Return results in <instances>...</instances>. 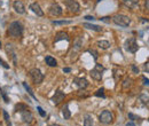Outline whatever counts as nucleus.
Segmentation results:
<instances>
[{
    "label": "nucleus",
    "mask_w": 149,
    "mask_h": 126,
    "mask_svg": "<svg viewBox=\"0 0 149 126\" xmlns=\"http://www.w3.org/2000/svg\"><path fill=\"white\" fill-rule=\"evenodd\" d=\"M54 25H64V24H71V21H53Z\"/></svg>",
    "instance_id": "obj_26"
},
{
    "label": "nucleus",
    "mask_w": 149,
    "mask_h": 126,
    "mask_svg": "<svg viewBox=\"0 0 149 126\" xmlns=\"http://www.w3.org/2000/svg\"><path fill=\"white\" fill-rule=\"evenodd\" d=\"M84 19H85V20H87V21H94V20H95V17H94V16H88V15H87V16H85Z\"/></svg>",
    "instance_id": "obj_38"
},
{
    "label": "nucleus",
    "mask_w": 149,
    "mask_h": 126,
    "mask_svg": "<svg viewBox=\"0 0 149 126\" xmlns=\"http://www.w3.org/2000/svg\"><path fill=\"white\" fill-rule=\"evenodd\" d=\"M90 75H91V77H92L93 79H95V80H101V79H102V72H100V71L96 70V69L91 70V71H90Z\"/></svg>",
    "instance_id": "obj_16"
},
{
    "label": "nucleus",
    "mask_w": 149,
    "mask_h": 126,
    "mask_svg": "<svg viewBox=\"0 0 149 126\" xmlns=\"http://www.w3.org/2000/svg\"><path fill=\"white\" fill-rule=\"evenodd\" d=\"M4 118H5V120H6V123L11 126V121H9V116H8V113H7V111H5L4 110Z\"/></svg>",
    "instance_id": "obj_30"
},
{
    "label": "nucleus",
    "mask_w": 149,
    "mask_h": 126,
    "mask_svg": "<svg viewBox=\"0 0 149 126\" xmlns=\"http://www.w3.org/2000/svg\"><path fill=\"white\" fill-rule=\"evenodd\" d=\"M6 52L12 56V58H13V61H14V63L16 64V56H15V53H14V48H13V45L12 44H7L6 45Z\"/></svg>",
    "instance_id": "obj_15"
},
{
    "label": "nucleus",
    "mask_w": 149,
    "mask_h": 126,
    "mask_svg": "<svg viewBox=\"0 0 149 126\" xmlns=\"http://www.w3.org/2000/svg\"><path fill=\"white\" fill-rule=\"evenodd\" d=\"M45 62H46V64L49 66V67H57V62L54 57L52 56H46L45 57Z\"/></svg>",
    "instance_id": "obj_18"
},
{
    "label": "nucleus",
    "mask_w": 149,
    "mask_h": 126,
    "mask_svg": "<svg viewBox=\"0 0 149 126\" xmlns=\"http://www.w3.org/2000/svg\"><path fill=\"white\" fill-rule=\"evenodd\" d=\"M83 27H84V28H86V29L93 30V31H98V32L102 31V28H101V27L95 25V24H92V23H84V24H83Z\"/></svg>",
    "instance_id": "obj_17"
},
{
    "label": "nucleus",
    "mask_w": 149,
    "mask_h": 126,
    "mask_svg": "<svg viewBox=\"0 0 149 126\" xmlns=\"http://www.w3.org/2000/svg\"><path fill=\"white\" fill-rule=\"evenodd\" d=\"M23 86H24V88L27 90V92H28V93H29V94H30V95H31V96H32V97H33V99L36 100V96H35V94H33L32 90H31V88H30V87H29V86L27 85V83H23Z\"/></svg>",
    "instance_id": "obj_28"
},
{
    "label": "nucleus",
    "mask_w": 149,
    "mask_h": 126,
    "mask_svg": "<svg viewBox=\"0 0 149 126\" xmlns=\"http://www.w3.org/2000/svg\"><path fill=\"white\" fill-rule=\"evenodd\" d=\"M125 126H135V124H134L133 121H128V123H127Z\"/></svg>",
    "instance_id": "obj_42"
},
{
    "label": "nucleus",
    "mask_w": 149,
    "mask_h": 126,
    "mask_svg": "<svg viewBox=\"0 0 149 126\" xmlns=\"http://www.w3.org/2000/svg\"><path fill=\"white\" fill-rule=\"evenodd\" d=\"M21 118H22V120L24 123H30V121H32L33 116H32L31 111L29 109H27V110H24V111L21 112Z\"/></svg>",
    "instance_id": "obj_11"
},
{
    "label": "nucleus",
    "mask_w": 149,
    "mask_h": 126,
    "mask_svg": "<svg viewBox=\"0 0 149 126\" xmlns=\"http://www.w3.org/2000/svg\"><path fill=\"white\" fill-rule=\"evenodd\" d=\"M62 115H63V118H64V119H70L71 112H70V110H69L68 104H65V105L63 107V109H62Z\"/></svg>",
    "instance_id": "obj_20"
},
{
    "label": "nucleus",
    "mask_w": 149,
    "mask_h": 126,
    "mask_svg": "<svg viewBox=\"0 0 149 126\" xmlns=\"http://www.w3.org/2000/svg\"><path fill=\"white\" fill-rule=\"evenodd\" d=\"M124 4L130 8H135L139 4V0H124Z\"/></svg>",
    "instance_id": "obj_19"
},
{
    "label": "nucleus",
    "mask_w": 149,
    "mask_h": 126,
    "mask_svg": "<svg viewBox=\"0 0 149 126\" xmlns=\"http://www.w3.org/2000/svg\"><path fill=\"white\" fill-rule=\"evenodd\" d=\"M94 69H96V70H99L100 72H103V71H104V68H103V67H102L101 64H96Z\"/></svg>",
    "instance_id": "obj_35"
},
{
    "label": "nucleus",
    "mask_w": 149,
    "mask_h": 126,
    "mask_svg": "<svg viewBox=\"0 0 149 126\" xmlns=\"http://www.w3.org/2000/svg\"><path fill=\"white\" fill-rule=\"evenodd\" d=\"M132 70L134 74H139V68H136L135 66H132Z\"/></svg>",
    "instance_id": "obj_40"
},
{
    "label": "nucleus",
    "mask_w": 149,
    "mask_h": 126,
    "mask_svg": "<svg viewBox=\"0 0 149 126\" xmlns=\"http://www.w3.org/2000/svg\"><path fill=\"white\" fill-rule=\"evenodd\" d=\"M64 97H65V94H64L62 91L57 90V91L55 92V94L53 95L52 101H53V103H54V104H59L60 102H62V101L64 100Z\"/></svg>",
    "instance_id": "obj_7"
},
{
    "label": "nucleus",
    "mask_w": 149,
    "mask_h": 126,
    "mask_svg": "<svg viewBox=\"0 0 149 126\" xmlns=\"http://www.w3.org/2000/svg\"><path fill=\"white\" fill-rule=\"evenodd\" d=\"M98 1H100V0H98Z\"/></svg>",
    "instance_id": "obj_46"
},
{
    "label": "nucleus",
    "mask_w": 149,
    "mask_h": 126,
    "mask_svg": "<svg viewBox=\"0 0 149 126\" xmlns=\"http://www.w3.org/2000/svg\"><path fill=\"white\" fill-rule=\"evenodd\" d=\"M0 94L3 95V97H4V100H5V102H6V103H8V102H9V99L7 97V95H6V94H5V93H4L1 90H0Z\"/></svg>",
    "instance_id": "obj_33"
},
{
    "label": "nucleus",
    "mask_w": 149,
    "mask_h": 126,
    "mask_svg": "<svg viewBox=\"0 0 149 126\" xmlns=\"http://www.w3.org/2000/svg\"><path fill=\"white\" fill-rule=\"evenodd\" d=\"M100 21L106 22V23H109V22H110V17H109V16H104V17H101Z\"/></svg>",
    "instance_id": "obj_36"
},
{
    "label": "nucleus",
    "mask_w": 149,
    "mask_h": 126,
    "mask_svg": "<svg viewBox=\"0 0 149 126\" xmlns=\"http://www.w3.org/2000/svg\"><path fill=\"white\" fill-rule=\"evenodd\" d=\"M93 125V117L91 115H86L84 118V126H92Z\"/></svg>",
    "instance_id": "obj_22"
},
{
    "label": "nucleus",
    "mask_w": 149,
    "mask_h": 126,
    "mask_svg": "<svg viewBox=\"0 0 149 126\" xmlns=\"http://www.w3.org/2000/svg\"><path fill=\"white\" fill-rule=\"evenodd\" d=\"M13 7H14L15 12L19 13V14H24V13H25V7H24V5L22 4V1H20V0H16V1H14Z\"/></svg>",
    "instance_id": "obj_12"
},
{
    "label": "nucleus",
    "mask_w": 149,
    "mask_h": 126,
    "mask_svg": "<svg viewBox=\"0 0 149 126\" xmlns=\"http://www.w3.org/2000/svg\"><path fill=\"white\" fill-rule=\"evenodd\" d=\"M144 7L147 11H149V0H146V3H144Z\"/></svg>",
    "instance_id": "obj_41"
},
{
    "label": "nucleus",
    "mask_w": 149,
    "mask_h": 126,
    "mask_svg": "<svg viewBox=\"0 0 149 126\" xmlns=\"http://www.w3.org/2000/svg\"><path fill=\"white\" fill-rule=\"evenodd\" d=\"M37 110H38V112H39V115H40L41 117H46V112L44 111V109H43L41 107H37Z\"/></svg>",
    "instance_id": "obj_29"
},
{
    "label": "nucleus",
    "mask_w": 149,
    "mask_h": 126,
    "mask_svg": "<svg viewBox=\"0 0 149 126\" xmlns=\"http://www.w3.org/2000/svg\"><path fill=\"white\" fill-rule=\"evenodd\" d=\"M0 48H1V41H0Z\"/></svg>",
    "instance_id": "obj_45"
},
{
    "label": "nucleus",
    "mask_w": 149,
    "mask_h": 126,
    "mask_svg": "<svg viewBox=\"0 0 149 126\" xmlns=\"http://www.w3.org/2000/svg\"><path fill=\"white\" fill-rule=\"evenodd\" d=\"M143 67H144V70H146L147 72H149V61L144 63V66H143Z\"/></svg>",
    "instance_id": "obj_37"
},
{
    "label": "nucleus",
    "mask_w": 149,
    "mask_h": 126,
    "mask_svg": "<svg viewBox=\"0 0 149 126\" xmlns=\"http://www.w3.org/2000/svg\"><path fill=\"white\" fill-rule=\"evenodd\" d=\"M27 109H28V107H27L25 104H23V103H19V104L15 105V111L22 112V111H24V110H27Z\"/></svg>",
    "instance_id": "obj_24"
},
{
    "label": "nucleus",
    "mask_w": 149,
    "mask_h": 126,
    "mask_svg": "<svg viewBox=\"0 0 149 126\" xmlns=\"http://www.w3.org/2000/svg\"><path fill=\"white\" fill-rule=\"evenodd\" d=\"M71 69L70 68H63V72H70Z\"/></svg>",
    "instance_id": "obj_43"
},
{
    "label": "nucleus",
    "mask_w": 149,
    "mask_h": 126,
    "mask_svg": "<svg viewBox=\"0 0 149 126\" xmlns=\"http://www.w3.org/2000/svg\"><path fill=\"white\" fill-rule=\"evenodd\" d=\"M0 64H1V66H3V67H4L5 69H9V66L7 64V63H6L5 61H3L1 58H0Z\"/></svg>",
    "instance_id": "obj_34"
},
{
    "label": "nucleus",
    "mask_w": 149,
    "mask_h": 126,
    "mask_svg": "<svg viewBox=\"0 0 149 126\" xmlns=\"http://www.w3.org/2000/svg\"><path fill=\"white\" fill-rule=\"evenodd\" d=\"M95 96H98V97H104V88H103V87L99 88V90L95 92Z\"/></svg>",
    "instance_id": "obj_27"
},
{
    "label": "nucleus",
    "mask_w": 149,
    "mask_h": 126,
    "mask_svg": "<svg viewBox=\"0 0 149 126\" xmlns=\"http://www.w3.org/2000/svg\"><path fill=\"white\" fill-rule=\"evenodd\" d=\"M88 53L93 55V57H94V60H95V61L98 60V53H96L94 49H88Z\"/></svg>",
    "instance_id": "obj_31"
},
{
    "label": "nucleus",
    "mask_w": 149,
    "mask_h": 126,
    "mask_svg": "<svg viewBox=\"0 0 149 126\" xmlns=\"http://www.w3.org/2000/svg\"><path fill=\"white\" fill-rule=\"evenodd\" d=\"M142 80H143V84H144V85L149 86V79H147L146 77H142Z\"/></svg>",
    "instance_id": "obj_39"
},
{
    "label": "nucleus",
    "mask_w": 149,
    "mask_h": 126,
    "mask_svg": "<svg viewBox=\"0 0 149 126\" xmlns=\"http://www.w3.org/2000/svg\"><path fill=\"white\" fill-rule=\"evenodd\" d=\"M111 19H112V22H114L115 24H117V25H119V27H124V28L128 27L130 23H131L130 17L126 16V15H123V14H117V15L112 16Z\"/></svg>",
    "instance_id": "obj_2"
},
{
    "label": "nucleus",
    "mask_w": 149,
    "mask_h": 126,
    "mask_svg": "<svg viewBox=\"0 0 149 126\" xmlns=\"http://www.w3.org/2000/svg\"><path fill=\"white\" fill-rule=\"evenodd\" d=\"M30 9H31L35 14H37L38 16H44V12H43V9L40 8V6H39L38 3H32V4L30 5Z\"/></svg>",
    "instance_id": "obj_13"
},
{
    "label": "nucleus",
    "mask_w": 149,
    "mask_h": 126,
    "mask_svg": "<svg viewBox=\"0 0 149 126\" xmlns=\"http://www.w3.org/2000/svg\"><path fill=\"white\" fill-rule=\"evenodd\" d=\"M49 126H59V125H55V124H53V125H49Z\"/></svg>",
    "instance_id": "obj_44"
},
{
    "label": "nucleus",
    "mask_w": 149,
    "mask_h": 126,
    "mask_svg": "<svg viewBox=\"0 0 149 126\" xmlns=\"http://www.w3.org/2000/svg\"><path fill=\"white\" fill-rule=\"evenodd\" d=\"M64 4L67 6V8L72 13H78L80 9V6L76 0H64Z\"/></svg>",
    "instance_id": "obj_5"
},
{
    "label": "nucleus",
    "mask_w": 149,
    "mask_h": 126,
    "mask_svg": "<svg viewBox=\"0 0 149 126\" xmlns=\"http://www.w3.org/2000/svg\"><path fill=\"white\" fill-rule=\"evenodd\" d=\"M125 46H126V49H127L130 53H136V50H138V48H139V46H138V44H136V41H135V38H130V39H127L126 42H125Z\"/></svg>",
    "instance_id": "obj_6"
},
{
    "label": "nucleus",
    "mask_w": 149,
    "mask_h": 126,
    "mask_svg": "<svg viewBox=\"0 0 149 126\" xmlns=\"http://www.w3.org/2000/svg\"><path fill=\"white\" fill-rule=\"evenodd\" d=\"M73 83L78 86V88L80 90H85L88 86V82L85 78H78V77H74L73 78Z\"/></svg>",
    "instance_id": "obj_8"
},
{
    "label": "nucleus",
    "mask_w": 149,
    "mask_h": 126,
    "mask_svg": "<svg viewBox=\"0 0 149 126\" xmlns=\"http://www.w3.org/2000/svg\"><path fill=\"white\" fill-rule=\"evenodd\" d=\"M49 14L52 16H60L62 14V8L60 5L57 4H53L51 7H49Z\"/></svg>",
    "instance_id": "obj_9"
},
{
    "label": "nucleus",
    "mask_w": 149,
    "mask_h": 126,
    "mask_svg": "<svg viewBox=\"0 0 149 126\" xmlns=\"http://www.w3.org/2000/svg\"><path fill=\"white\" fill-rule=\"evenodd\" d=\"M29 75H30V77H31L32 82H33L36 85L41 84V83H43V80H44V75H43V74H41V71H40L39 69H37V68L31 69V70H30V72H29Z\"/></svg>",
    "instance_id": "obj_3"
},
{
    "label": "nucleus",
    "mask_w": 149,
    "mask_h": 126,
    "mask_svg": "<svg viewBox=\"0 0 149 126\" xmlns=\"http://www.w3.org/2000/svg\"><path fill=\"white\" fill-rule=\"evenodd\" d=\"M128 118H131V119H133V120H138V119H141L139 116H136V115H134V113H128Z\"/></svg>",
    "instance_id": "obj_32"
},
{
    "label": "nucleus",
    "mask_w": 149,
    "mask_h": 126,
    "mask_svg": "<svg viewBox=\"0 0 149 126\" xmlns=\"http://www.w3.org/2000/svg\"><path fill=\"white\" fill-rule=\"evenodd\" d=\"M61 40H69V36L67 32L64 31H61V32H57L56 33V38H55V42L57 41H61Z\"/></svg>",
    "instance_id": "obj_14"
},
{
    "label": "nucleus",
    "mask_w": 149,
    "mask_h": 126,
    "mask_svg": "<svg viewBox=\"0 0 149 126\" xmlns=\"http://www.w3.org/2000/svg\"><path fill=\"white\" fill-rule=\"evenodd\" d=\"M148 120H149V119H148Z\"/></svg>",
    "instance_id": "obj_47"
},
{
    "label": "nucleus",
    "mask_w": 149,
    "mask_h": 126,
    "mask_svg": "<svg viewBox=\"0 0 149 126\" xmlns=\"http://www.w3.org/2000/svg\"><path fill=\"white\" fill-rule=\"evenodd\" d=\"M23 33V25L19 22V21H15V22H12L9 24V28H8V34L12 37V38H19L21 37Z\"/></svg>",
    "instance_id": "obj_1"
},
{
    "label": "nucleus",
    "mask_w": 149,
    "mask_h": 126,
    "mask_svg": "<svg viewBox=\"0 0 149 126\" xmlns=\"http://www.w3.org/2000/svg\"><path fill=\"white\" fill-rule=\"evenodd\" d=\"M82 45H83V41H82V39L80 38H78L76 41H74V44H73V48H72V52H71V55L72 54H74V58H77V53L80 50V48H82Z\"/></svg>",
    "instance_id": "obj_10"
},
{
    "label": "nucleus",
    "mask_w": 149,
    "mask_h": 126,
    "mask_svg": "<svg viewBox=\"0 0 149 126\" xmlns=\"http://www.w3.org/2000/svg\"><path fill=\"white\" fill-rule=\"evenodd\" d=\"M131 84H132V79H131V78H126V79L123 82L122 86H123V88H124V90H127V88L131 86Z\"/></svg>",
    "instance_id": "obj_25"
},
{
    "label": "nucleus",
    "mask_w": 149,
    "mask_h": 126,
    "mask_svg": "<svg viewBox=\"0 0 149 126\" xmlns=\"http://www.w3.org/2000/svg\"><path fill=\"white\" fill-rule=\"evenodd\" d=\"M140 101H141V103H142L143 105L149 107V96H148V95H141V96H140Z\"/></svg>",
    "instance_id": "obj_23"
},
{
    "label": "nucleus",
    "mask_w": 149,
    "mask_h": 126,
    "mask_svg": "<svg viewBox=\"0 0 149 126\" xmlns=\"http://www.w3.org/2000/svg\"><path fill=\"white\" fill-rule=\"evenodd\" d=\"M99 120H100V123L107 125V124L112 123L114 116H112V113H111L109 110H103V111L100 113V116H99Z\"/></svg>",
    "instance_id": "obj_4"
},
{
    "label": "nucleus",
    "mask_w": 149,
    "mask_h": 126,
    "mask_svg": "<svg viewBox=\"0 0 149 126\" xmlns=\"http://www.w3.org/2000/svg\"><path fill=\"white\" fill-rule=\"evenodd\" d=\"M96 45H98L101 49H107V48H109V47H110V44H109V41H108V40H99Z\"/></svg>",
    "instance_id": "obj_21"
}]
</instances>
